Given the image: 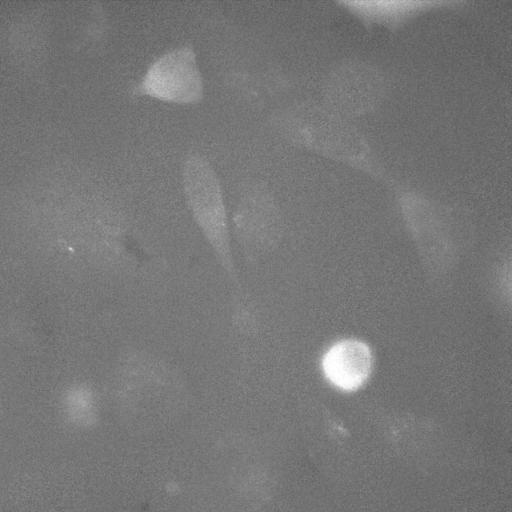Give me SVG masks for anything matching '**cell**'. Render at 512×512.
<instances>
[{
	"label": "cell",
	"instance_id": "6da1fadb",
	"mask_svg": "<svg viewBox=\"0 0 512 512\" xmlns=\"http://www.w3.org/2000/svg\"><path fill=\"white\" fill-rule=\"evenodd\" d=\"M274 130L286 141L391 183L370 145L349 119L325 105L300 102L274 113Z\"/></svg>",
	"mask_w": 512,
	"mask_h": 512
},
{
	"label": "cell",
	"instance_id": "7a4b0ae2",
	"mask_svg": "<svg viewBox=\"0 0 512 512\" xmlns=\"http://www.w3.org/2000/svg\"><path fill=\"white\" fill-rule=\"evenodd\" d=\"M183 187L189 210L225 273L237 280L228 213L222 189L210 163L190 155L183 166Z\"/></svg>",
	"mask_w": 512,
	"mask_h": 512
},
{
	"label": "cell",
	"instance_id": "3957f363",
	"mask_svg": "<svg viewBox=\"0 0 512 512\" xmlns=\"http://www.w3.org/2000/svg\"><path fill=\"white\" fill-rule=\"evenodd\" d=\"M204 85L191 45L170 50L146 70L133 94L175 104H195L203 97Z\"/></svg>",
	"mask_w": 512,
	"mask_h": 512
},
{
	"label": "cell",
	"instance_id": "277c9868",
	"mask_svg": "<svg viewBox=\"0 0 512 512\" xmlns=\"http://www.w3.org/2000/svg\"><path fill=\"white\" fill-rule=\"evenodd\" d=\"M327 107L349 119L372 111L384 92L381 73L364 62L338 66L327 80Z\"/></svg>",
	"mask_w": 512,
	"mask_h": 512
},
{
	"label": "cell",
	"instance_id": "5b68a950",
	"mask_svg": "<svg viewBox=\"0 0 512 512\" xmlns=\"http://www.w3.org/2000/svg\"><path fill=\"white\" fill-rule=\"evenodd\" d=\"M281 216L268 187L260 182L245 186L233 216L237 238L245 248L264 252L281 236Z\"/></svg>",
	"mask_w": 512,
	"mask_h": 512
},
{
	"label": "cell",
	"instance_id": "8992f818",
	"mask_svg": "<svg viewBox=\"0 0 512 512\" xmlns=\"http://www.w3.org/2000/svg\"><path fill=\"white\" fill-rule=\"evenodd\" d=\"M372 368L369 347L359 340H342L324 354L322 369L326 378L337 388L352 391L367 380Z\"/></svg>",
	"mask_w": 512,
	"mask_h": 512
},
{
	"label": "cell",
	"instance_id": "52a82bcc",
	"mask_svg": "<svg viewBox=\"0 0 512 512\" xmlns=\"http://www.w3.org/2000/svg\"><path fill=\"white\" fill-rule=\"evenodd\" d=\"M343 5L357 15L368 27L380 24L389 28L398 27L418 12L440 5V1L420 0H360L344 1Z\"/></svg>",
	"mask_w": 512,
	"mask_h": 512
}]
</instances>
